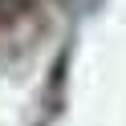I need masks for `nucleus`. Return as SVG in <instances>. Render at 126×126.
<instances>
[{
	"label": "nucleus",
	"instance_id": "nucleus-1",
	"mask_svg": "<svg viewBox=\"0 0 126 126\" xmlns=\"http://www.w3.org/2000/svg\"><path fill=\"white\" fill-rule=\"evenodd\" d=\"M16 12H25V0H0V16H4V20L16 16Z\"/></svg>",
	"mask_w": 126,
	"mask_h": 126
}]
</instances>
